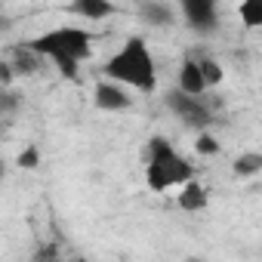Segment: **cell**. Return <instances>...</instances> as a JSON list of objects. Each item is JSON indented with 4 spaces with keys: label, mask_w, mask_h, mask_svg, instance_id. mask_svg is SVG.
Wrapping results in <instances>:
<instances>
[{
    "label": "cell",
    "mask_w": 262,
    "mask_h": 262,
    "mask_svg": "<svg viewBox=\"0 0 262 262\" xmlns=\"http://www.w3.org/2000/svg\"><path fill=\"white\" fill-rule=\"evenodd\" d=\"M40 59H50L65 77H77V68L80 62H86L93 56V37L86 28H77V25H62V28H53V31H43L40 37H34L28 43Z\"/></svg>",
    "instance_id": "cell-1"
},
{
    "label": "cell",
    "mask_w": 262,
    "mask_h": 262,
    "mask_svg": "<svg viewBox=\"0 0 262 262\" xmlns=\"http://www.w3.org/2000/svg\"><path fill=\"white\" fill-rule=\"evenodd\" d=\"M105 74L111 83L133 86L139 93L158 90V68L151 59V50L142 37H126V43L105 62Z\"/></svg>",
    "instance_id": "cell-2"
},
{
    "label": "cell",
    "mask_w": 262,
    "mask_h": 262,
    "mask_svg": "<svg viewBox=\"0 0 262 262\" xmlns=\"http://www.w3.org/2000/svg\"><path fill=\"white\" fill-rule=\"evenodd\" d=\"M194 179V167L170 145V139L155 136L148 142V167H145V182L155 194L170 191L173 185H185Z\"/></svg>",
    "instance_id": "cell-3"
},
{
    "label": "cell",
    "mask_w": 262,
    "mask_h": 262,
    "mask_svg": "<svg viewBox=\"0 0 262 262\" xmlns=\"http://www.w3.org/2000/svg\"><path fill=\"white\" fill-rule=\"evenodd\" d=\"M167 108H170L182 123H188V126L204 129V126L210 123V108H207L201 99H191V96H185V93H179V90L167 93Z\"/></svg>",
    "instance_id": "cell-4"
},
{
    "label": "cell",
    "mask_w": 262,
    "mask_h": 262,
    "mask_svg": "<svg viewBox=\"0 0 262 262\" xmlns=\"http://www.w3.org/2000/svg\"><path fill=\"white\" fill-rule=\"evenodd\" d=\"M93 102H96L99 111H123V108L133 105V99L126 96V90L117 86V83H111V80H99V83H96Z\"/></svg>",
    "instance_id": "cell-5"
},
{
    "label": "cell",
    "mask_w": 262,
    "mask_h": 262,
    "mask_svg": "<svg viewBox=\"0 0 262 262\" xmlns=\"http://www.w3.org/2000/svg\"><path fill=\"white\" fill-rule=\"evenodd\" d=\"M7 68H10L13 77H31V74H37V71L43 68V59H40L28 43H22V47H13Z\"/></svg>",
    "instance_id": "cell-6"
},
{
    "label": "cell",
    "mask_w": 262,
    "mask_h": 262,
    "mask_svg": "<svg viewBox=\"0 0 262 262\" xmlns=\"http://www.w3.org/2000/svg\"><path fill=\"white\" fill-rule=\"evenodd\" d=\"M182 13H185L188 25L194 31H213L216 28V7L210 4V0H185Z\"/></svg>",
    "instance_id": "cell-7"
},
{
    "label": "cell",
    "mask_w": 262,
    "mask_h": 262,
    "mask_svg": "<svg viewBox=\"0 0 262 262\" xmlns=\"http://www.w3.org/2000/svg\"><path fill=\"white\" fill-rule=\"evenodd\" d=\"M176 80H179V86H176V90H179V93H185V96H191V99H201V96L207 93V83H204V77H201V68H198V62H194L191 56H185V59H182Z\"/></svg>",
    "instance_id": "cell-8"
},
{
    "label": "cell",
    "mask_w": 262,
    "mask_h": 262,
    "mask_svg": "<svg viewBox=\"0 0 262 262\" xmlns=\"http://www.w3.org/2000/svg\"><path fill=\"white\" fill-rule=\"evenodd\" d=\"M176 204H179L185 213H198V210L207 207V188H204L198 179H188L185 185H179V198H176Z\"/></svg>",
    "instance_id": "cell-9"
},
{
    "label": "cell",
    "mask_w": 262,
    "mask_h": 262,
    "mask_svg": "<svg viewBox=\"0 0 262 262\" xmlns=\"http://www.w3.org/2000/svg\"><path fill=\"white\" fill-rule=\"evenodd\" d=\"M68 13L86 19V22H99V19H108L114 16V7L111 4H102V0H77V4L68 7Z\"/></svg>",
    "instance_id": "cell-10"
},
{
    "label": "cell",
    "mask_w": 262,
    "mask_h": 262,
    "mask_svg": "<svg viewBox=\"0 0 262 262\" xmlns=\"http://www.w3.org/2000/svg\"><path fill=\"white\" fill-rule=\"evenodd\" d=\"M139 16L148 25H173V10L167 4H142L139 7Z\"/></svg>",
    "instance_id": "cell-11"
},
{
    "label": "cell",
    "mask_w": 262,
    "mask_h": 262,
    "mask_svg": "<svg viewBox=\"0 0 262 262\" xmlns=\"http://www.w3.org/2000/svg\"><path fill=\"white\" fill-rule=\"evenodd\" d=\"M194 62H198V68H201V77H204L207 90H210V86H216V83H222L225 71H222V65H219L213 56H201V59H194Z\"/></svg>",
    "instance_id": "cell-12"
},
{
    "label": "cell",
    "mask_w": 262,
    "mask_h": 262,
    "mask_svg": "<svg viewBox=\"0 0 262 262\" xmlns=\"http://www.w3.org/2000/svg\"><path fill=\"white\" fill-rule=\"evenodd\" d=\"M256 173H262V155L247 151V155H241V158L234 161V176H237V179H250V176H256Z\"/></svg>",
    "instance_id": "cell-13"
},
{
    "label": "cell",
    "mask_w": 262,
    "mask_h": 262,
    "mask_svg": "<svg viewBox=\"0 0 262 262\" xmlns=\"http://www.w3.org/2000/svg\"><path fill=\"white\" fill-rule=\"evenodd\" d=\"M19 102H22V96L13 86H0V114H13L19 108Z\"/></svg>",
    "instance_id": "cell-14"
},
{
    "label": "cell",
    "mask_w": 262,
    "mask_h": 262,
    "mask_svg": "<svg viewBox=\"0 0 262 262\" xmlns=\"http://www.w3.org/2000/svg\"><path fill=\"white\" fill-rule=\"evenodd\" d=\"M194 151H198V155H204V158L219 155V139H216L213 133H201V136L194 139Z\"/></svg>",
    "instance_id": "cell-15"
},
{
    "label": "cell",
    "mask_w": 262,
    "mask_h": 262,
    "mask_svg": "<svg viewBox=\"0 0 262 262\" xmlns=\"http://www.w3.org/2000/svg\"><path fill=\"white\" fill-rule=\"evenodd\" d=\"M16 167L19 170H37L40 167V148H34V145L22 148V155L16 158Z\"/></svg>",
    "instance_id": "cell-16"
},
{
    "label": "cell",
    "mask_w": 262,
    "mask_h": 262,
    "mask_svg": "<svg viewBox=\"0 0 262 262\" xmlns=\"http://www.w3.org/2000/svg\"><path fill=\"white\" fill-rule=\"evenodd\" d=\"M237 16L244 19V25H259V22H262V13H259L256 4H241V7H237Z\"/></svg>",
    "instance_id": "cell-17"
},
{
    "label": "cell",
    "mask_w": 262,
    "mask_h": 262,
    "mask_svg": "<svg viewBox=\"0 0 262 262\" xmlns=\"http://www.w3.org/2000/svg\"><path fill=\"white\" fill-rule=\"evenodd\" d=\"M56 259V247H43V250H37V256H34V262H53Z\"/></svg>",
    "instance_id": "cell-18"
},
{
    "label": "cell",
    "mask_w": 262,
    "mask_h": 262,
    "mask_svg": "<svg viewBox=\"0 0 262 262\" xmlns=\"http://www.w3.org/2000/svg\"><path fill=\"white\" fill-rule=\"evenodd\" d=\"M0 179H4V161H0Z\"/></svg>",
    "instance_id": "cell-19"
},
{
    "label": "cell",
    "mask_w": 262,
    "mask_h": 262,
    "mask_svg": "<svg viewBox=\"0 0 262 262\" xmlns=\"http://www.w3.org/2000/svg\"><path fill=\"white\" fill-rule=\"evenodd\" d=\"M188 262H201V259H188Z\"/></svg>",
    "instance_id": "cell-20"
}]
</instances>
